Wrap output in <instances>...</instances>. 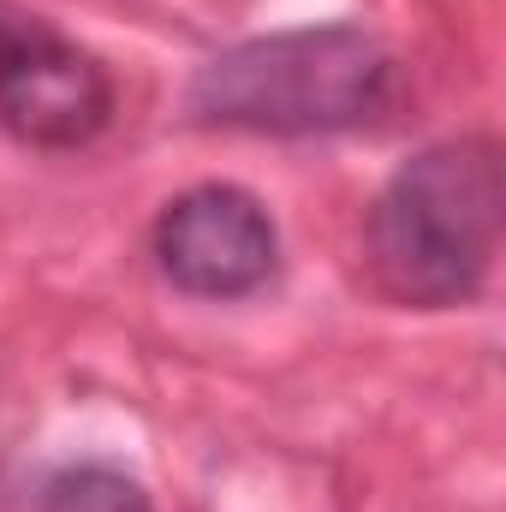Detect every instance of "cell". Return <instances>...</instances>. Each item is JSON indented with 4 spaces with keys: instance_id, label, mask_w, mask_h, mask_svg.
Returning a JSON list of instances; mask_svg holds the SVG:
<instances>
[{
    "instance_id": "cell-1",
    "label": "cell",
    "mask_w": 506,
    "mask_h": 512,
    "mask_svg": "<svg viewBox=\"0 0 506 512\" xmlns=\"http://www.w3.org/2000/svg\"><path fill=\"white\" fill-rule=\"evenodd\" d=\"M405 66L370 24H292L209 54L185 84L191 126L251 137H334L387 120Z\"/></svg>"
},
{
    "instance_id": "cell-2",
    "label": "cell",
    "mask_w": 506,
    "mask_h": 512,
    "mask_svg": "<svg viewBox=\"0 0 506 512\" xmlns=\"http://www.w3.org/2000/svg\"><path fill=\"white\" fill-rule=\"evenodd\" d=\"M506 179L495 137H447L393 167L364 221V262L405 310L471 304L501 251Z\"/></svg>"
},
{
    "instance_id": "cell-3",
    "label": "cell",
    "mask_w": 506,
    "mask_h": 512,
    "mask_svg": "<svg viewBox=\"0 0 506 512\" xmlns=\"http://www.w3.org/2000/svg\"><path fill=\"white\" fill-rule=\"evenodd\" d=\"M108 66L42 24L36 12L0 6V126L30 149H84L114 120Z\"/></svg>"
},
{
    "instance_id": "cell-4",
    "label": "cell",
    "mask_w": 506,
    "mask_h": 512,
    "mask_svg": "<svg viewBox=\"0 0 506 512\" xmlns=\"http://www.w3.org/2000/svg\"><path fill=\"white\" fill-rule=\"evenodd\" d=\"M149 251H155V268L185 298L233 304L274 280L280 227L256 191L209 179V185H191L161 203V215L149 227Z\"/></svg>"
},
{
    "instance_id": "cell-5",
    "label": "cell",
    "mask_w": 506,
    "mask_h": 512,
    "mask_svg": "<svg viewBox=\"0 0 506 512\" xmlns=\"http://www.w3.org/2000/svg\"><path fill=\"white\" fill-rule=\"evenodd\" d=\"M42 512H155V501H149V489L137 477H126L120 465L84 459V465H66V471L48 477Z\"/></svg>"
}]
</instances>
